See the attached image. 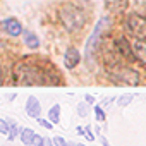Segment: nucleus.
I'll use <instances>...</instances> for the list:
<instances>
[{"mask_svg": "<svg viewBox=\"0 0 146 146\" xmlns=\"http://www.w3.org/2000/svg\"><path fill=\"white\" fill-rule=\"evenodd\" d=\"M115 50L120 57L127 58V60H134V52H132V43L127 41V38L120 36L115 40Z\"/></svg>", "mask_w": 146, "mask_h": 146, "instance_id": "obj_7", "label": "nucleus"}, {"mask_svg": "<svg viewBox=\"0 0 146 146\" xmlns=\"http://www.w3.org/2000/svg\"><path fill=\"white\" fill-rule=\"evenodd\" d=\"M132 52H134V58L137 62H141L143 65H146V40H134L132 43Z\"/></svg>", "mask_w": 146, "mask_h": 146, "instance_id": "obj_9", "label": "nucleus"}, {"mask_svg": "<svg viewBox=\"0 0 146 146\" xmlns=\"http://www.w3.org/2000/svg\"><path fill=\"white\" fill-rule=\"evenodd\" d=\"M79 62H81V52L76 46H69L65 50V53H64V65H65V69H69V70L76 69Z\"/></svg>", "mask_w": 146, "mask_h": 146, "instance_id": "obj_6", "label": "nucleus"}, {"mask_svg": "<svg viewBox=\"0 0 146 146\" xmlns=\"http://www.w3.org/2000/svg\"><path fill=\"white\" fill-rule=\"evenodd\" d=\"M132 100H134V95H122V96L117 100V103H119L120 108H124V107H127Z\"/></svg>", "mask_w": 146, "mask_h": 146, "instance_id": "obj_17", "label": "nucleus"}, {"mask_svg": "<svg viewBox=\"0 0 146 146\" xmlns=\"http://www.w3.org/2000/svg\"><path fill=\"white\" fill-rule=\"evenodd\" d=\"M93 112H95V117H96L98 122H105L107 120V113H105V110H103L102 105H95L93 107Z\"/></svg>", "mask_w": 146, "mask_h": 146, "instance_id": "obj_16", "label": "nucleus"}, {"mask_svg": "<svg viewBox=\"0 0 146 146\" xmlns=\"http://www.w3.org/2000/svg\"><path fill=\"white\" fill-rule=\"evenodd\" d=\"M12 78L16 84H26V86H35V84H43L45 83V72L31 65L28 62H17L12 72Z\"/></svg>", "mask_w": 146, "mask_h": 146, "instance_id": "obj_1", "label": "nucleus"}, {"mask_svg": "<svg viewBox=\"0 0 146 146\" xmlns=\"http://www.w3.org/2000/svg\"><path fill=\"white\" fill-rule=\"evenodd\" d=\"M24 108H26V113H28L29 117H33V119H38V117L41 115V103L38 102L36 96H29Z\"/></svg>", "mask_w": 146, "mask_h": 146, "instance_id": "obj_10", "label": "nucleus"}, {"mask_svg": "<svg viewBox=\"0 0 146 146\" xmlns=\"http://www.w3.org/2000/svg\"><path fill=\"white\" fill-rule=\"evenodd\" d=\"M24 45H26L28 48H31V50H36V48L40 46V40H38V36H36L35 33L24 31Z\"/></svg>", "mask_w": 146, "mask_h": 146, "instance_id": "obj_13", "label": "nucleus"}, {"mask_svg": "<svg viewBox=\"0 0 146 146\" xmlns=\"http://www.w3.org/2000/svg\"><path fill=\"white\" fill-rule=\"evenodd\" d=\"M112 102H113V98H105V100H103V102H102V107H103V108H105V107H108V105H110V103H112Z\"/></svg>", "mask_w": 146, "mask_h": 146, "instance_id": "obj_25", "label": "nucleus"}, {"mask_svg": "<svg viewBox=\"0 0 146 146\" xmlns=\"http://www.w3.org/2000/svg\"><path fill=\"white\" fill-rule=\"evenodd\" d=\"M0 84H2V69H0Z\"/></svg>", "mask_w": 146, "mask_h": 146, "instance_id": "obj_28", "label": "nucleus"}, {"mask_svg": "<svg viewBox=\"0 0 146 146\" xmlns=\"http://www.w3.org/2000/svg\"><path fill=\"white\" fill-rule=\"evenodd\" d=\"M84 137L88 139V141H95V136H93V132H91V127L88 125L86 127V131H84Z\"/></svg>", "mask_w": 146, "mask_h": 146, "instance_id": "obj_23", "label": "nucleus"}, {"mask_svg": "<svg viewBox=\"0 0 146 146\" xmlns=\"http://www.w3.org/2000/svg\"><path fill=\"white\" fill-rule=\"evenodd\" d=\"M78 113H79V117H86V115L90 113V110H88V103H86V102H81V103L78 105Z\"/></svg>", "mask_w": 146, "mask_h": 146, "instance_id": "obj_18", "label": "nucleus"}, {"mask_svg": "<svg viewBox=\"0 0 146 146\" xmlns=\"http://www.w3.org/2000/svg\"><path fill=\"white\" fill-rule=\"evenodd\" d=\"M36 120H38V124H40L41 127H45V129H52V127H53V122H50V120H45V119H41V117H38Z\"/></svg>", "mask_w": 146, "mask_h": 146, "instance_id": "obj_21", "label": "nucleus"}, {"mask_svg": "<svg viewBox=\"0 0 146 146\" xmlns=\"http://www.w3.org/2000/svg\"><path fill=\"white\" fill-rule=\"evenodd\" d=\"M2 29H4L7 35H11V36H19V35H23V26H21V23H19L17 19H14V17H9V19L2 21Z\"/></svg>", "mask_w": 146, "mask_h": 146, "instance_id": "obj_8", "label": "nucleus"}, {"mask_svg": "<svg viewBox=\"0 0 146 146\" xmlns=\"http://www.w3.org/2000/svg\"><path fill=\"white\" fill-rule=\"evenodd\" d=\"M125 29L131 36L137 40L146 38V17L139 14H129L125 19Z\"/></svg>", "mask_w": 146, "mask_h": 146, "instance_id": "obj_3", "label": "nucleus"}, {"mask_svg": "<svg viewBox=\"0 0 146 146\" xmlns=\"http://www.w3.org/2000/svg\"><path fill=\"white\" fill-rule=\"evenodd\" d=\"M76 131H78V134L84 136V131H86V129H84V127H79V125H78V127H76Z\"/></svg>", "mask_w": 146, "mask_h": 146, "instance_id": "obj_26", "label": "nucleus"}, {"mask_svg": "<svg viewBox=\"0 0 146 146\" xmlns=\"http://www.w3.org/2000/svg\"><path fill=\"white\" fill-rule=\"evenodd\" d=\"M7 122H9V134H7V137H9V141H14L16 137H19L21 129L17 127V124L12 119H7Z\"/></svg>", "mask_w": 146, "mask_h": 146, "instance_id": "obj_14", "label": "nucleus"}, {"mask_svg": "<svg viewBox=\"0 0 146 146\" xmlns=\"http://www.w3.org/2000/svg\"><path fill=\"white\" fill-rule=\"evenodd\" d=\"M31 146H45V137L40 136V134H36L35 139H33V144H31Z\"/></svg>", "mask_w": 146, "mask_h": 146, "instance_id": "obj_22", "label": "nucleus"}, {"mask_svg": "<svg viewBox=\"0 0 146 146\" xmlns=\"http://www.w3.org/2000/svg\"><path fill=\"white\" fill-rule=\"evenodd\" d=\"M107 26H108V17H102V19L96 23V26H95L91 36H90L88 41H86V57H88V58H91V55L95 53V50H96V46H98V41H100V36H102V33H103V29H105Z\"/></svg>", "mask_w": 146, "mask_h": 146, "instance_id": "obj_4", "label": "nucleus"}, {"mask_svg": "<svg viewBox=\"0 0 146 146\" xmlns=\"http://www.w3.org/2000/svg\"><path fill=\"white\" fill-rule=\"evenodd\" d=\"M52 141H53V144H55V146H69V143H67L64 137H60V136H53V137H52Z\"/></svg>", "mask_w": 146, "mask_h": 146, "instance_id": "obj_20", "label": "nucleus"}, {"mask_svg": "<svg viewBox=\"0 0 146 146\" xmlns=\"http://www.w3.org/2000/svg\"><path fill=\"white\" fill-rule=\"evenodd\" d=\"M112 78L115 81H119V83H124V84H131V86H137L139 84V74L134 69H129V67L117 69V72L112 74Z\"/></svg>", "mask_w": 146, "mask_h": 146, "instance_id": "obj_5", "label": "nucleus"}, {"mask_svg": "<svg viewBox=\"0 0 146 146\" xmlns=\"http://www.w3.org/2000/svg\"><path fill=\"white\" fill-rule=\"evenodd\" d=\"M76 146H86V144H76Z\"/></svg>", "mask_w": 146, "mask_h": 146, "instance_id": "obj_29", "label": "nucleus"}, {"mask_svg": "<svg viewBox=\"0 0 146 146\" xmlns=\"http://www.w3.org/2000/svg\"><path fill=\"white\" fill-rule=\"evenodd\" d=\"M84 102H86V103H95V96H93V95H86V96H84Z\"/></svg>", "mask_w": 146, "mask_h": 146, "instance_id": "obj_24", "label": "nucleus"}, {"mask_svg": "<svg viewBox=\"0 0 146 146\" xmlns=\"http://www.w3.org/2000/svg\"><path fill=\"white\" fill-rule=\"evenodd\" d=\"M45 146H55L52 139H45Z\"/></svg>", "mask_w": 146, "mask_h": 146, "instance_id": "obj_27", "label": "nucleus"}, {"mask_svg": "<svg viewBox=\"0 0 146 146\" xmlns=\"http://www.w3.org/2000/svg\"><path fill=\"white\" fill-rule=\"evenodd\" d=\"M35 136H36V132H35L33 129H29V127H24V129H21V132H19V139H21V143L26 144V146H31V144H33Z\"/></svg>", "mask_w": 146, "mask_h": 146, "instance_id": "obj_12", "label": "nucleus"}, {"mask_svg": "<svg viewBox=\"0 0 146 146\" xmlns=\"http://www.w3.org/2000/svg\"><path fill=\"white\" fill-rule=\"evenodd\" d=\"M58 17L62 26L69 31V33H76L79 29H83V26L86 24V14L81 7L74 5V4H65L60 7L58 11Z\"/></svg>", "mask_w": 146, "mask_h": 146, "instance_id": "obj_2", "label": "nucleus"}, {"mask_svg": "<svg viewBox=\"0 0 146 146\" xmlns=\"http://www.w3.org/2000/svg\"><path fill=\"white\" fill-rule=\"evenodd\" d=\"M129 5V0H105V7L110 12H124Z\"/></svg>", "mask_w": 146, "mask_h": 146, "instance_id": "obj_11", "label": "nucleus"}, {"mask_svg": "<svg viewBox=\"0 0 146 146\" xmlns=\"http://www.w3.org/2000/svg\"><path fill=\"white\" fill-rule=\"evenodd\" d=\"M0 132L2 134H9V122H7V119H0Z\"/></svg>", "mask_w": 146, "mask_h": 146, "instance_id": "obj_19", "label": "nucleus"}, {"mask_svg": "<svg viewBox=\"0 0 146 146\" xmlns=\"http://www.w3.org/2000/svg\"><path fill=\"white\" fill-rule=\"evenodd\" d=\"M48 119H50V122H53V124H58V122H60V105H53V107L48 110Z\"/></svg>", "mask_w": 146, "mask_h": 146, "instance_id": "obj_15", "label": "nucleus"}]
</instances>
